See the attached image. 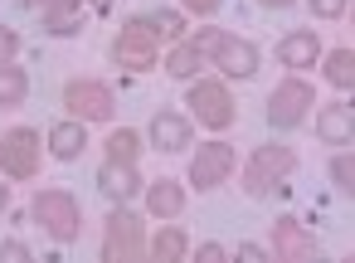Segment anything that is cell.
<instances>
[{
	"mask_svg": "<svg viewBox=\"0 0 355 263\" xmlns=\"http://www.w3.org/2000/svg\"><path fill=\"white\" fill-rule=\"evenodd\" d=\"M30 210H35V224H40L54 244H73V239H78V224H83V219H78V200H73L69 190H40Z\"/></svg>",
	"mask_w": 355,
	"mask_h": 263,
	"instance_id": "6da1fadb",
	"label": "cell"
},
{
	"mask_svg": "<svg viewBox=\"0 0 355 263\" xmlns=\"http://www.w3.org/2000/svg\"><path fill=\"white\" fill-rule=\"evenodd\" d=\"M297 166V156H292V146H258L253 156H248V171H243V190L253 195V200H263V195H272L282 180H287V171Z\"/></svg>",
	"mask_w": 355,
	"mask_h": 263,
	"instance_id": "7a4b0ae2",
	"label": "cell"
},
{
	"mask_svg": "<svg viewBox=\"0 0 355 263\" xmlns=\"http://www.w3.org/2000/svg\"><path fill=\"white\" fill-rule=\"evenodd\" d=\"M311 103H316V93H311L306 78H282V83L272 88V98H268V122H272L277 132H292V127L306 122V108H311Z\"/></svg>",
	"mask_w": 355,
	"mask_h": 263,
	"instance_id": "3957f363",
	"label": "cell"
},
{
	"mask_svg": "<svg viewBox=\"0 0 355 263\" xmlns=\"http://www.w3.org/2000/svg\"><path fill=\"white\" fill-rule=\"evenodd\" d=\"M146 253V234H141V219L132 210H112L107 214V239H103V258L107 263H137Z\"/></svg>",
	"mask_w": 355,
	"mask_h": 263,
	"instance_id": "277c9868",
	"label": "cell"
},
{
	"mask_svg": "<svg viewBox=\"0 0 355 263\" xmlns=\"http://www.w3.org/2000/svg\"><path fill=\"white\" fill-rule=\"evenodd\" d=\"M112 59H117L122 69H132V74H146V69H156V30H151L146 20H132V25H122V35L112 40Z\"/></svg>",
	"mask_w": 355,
	"mask_h": 263,
	"instance_id": "5b68a950",
	"label": "cell"
},
{
	"mask_svg": "<svg viewBox=\"0 0 355 263\" xmlns=\"http://www.w3.org/2000/svg\"><path fill=\"white\" fill-rule=\"evenodd\" d=\"M0 171L15 176V180H30L40 171V132L10 127L6 137H0Z\"/></svg>",
	"mask_w": 355,
	"mask_h": 263,
	"instance_id": "8992f818",
	"label": "cell"
},
{
	"mask_svg": "<svg viewBox=\"0 0 355 263\" xmlns=\"http://www.w3.org/2000/svg\"><path fill=\"white\" fill-rule=\"evenodd\" d=\"M64 108L78 117V122H107L112 117V88L107 83H98V78H73L69 88H64Z\"/></svg>",
	"mask_w": 355,
	"mask_h": 263,
	"instance_id": "52a82bcc",
	"label": "cell"
},
{
	"mask_svg": "<svg viewBox=\"0 0 355 263\" xmlns=\"http://www.w3.org/2000/svg\"><path fill=\"white\" fill-rule=\"evenodd\" d=\"M190 108H195V117H200L209 132H224V127L234 122V98H229V88L214 83V78L190 83Z\"/></svg>",
	"mask_w": 355,
	"mask_h": 263,
	"instance_id": "ba28073f",
	"label": "cell"
},
{
	"mask_svg": "<svg viewBox=\"0 0 355 263\" xmlns=\"http://www.w3.org/2000/svg\"><path fill=\"white\" fill-rule=\"evenodd\" d=\"M229 171H234V146H229V142H209V146H200L195 161H190V185H195V190H214V185H224Z\"/></svg>",
	"mask_w": 355,
	"mask_h": 263,
	"instance_id": "9c48e42d",
	"label": "cell"
},
{
	"mask_svg": "<svg viewBox=\"0 0 355 263\" xmlns=\"http://www.w3.org/2000/svg\"><path fill=\"white\" fill-rule=\"evenodd\" d=\"M107 6L112 0H44V25H49V35H78L88 10L103 15Z\"/></svg>",
	"mask_w": 355,
	"mask_h": 263,
	"instance_id": "30bf717a",
	"label": "cell"
},
{
	"mask_svg": "<svg viewBox=\"0 0 355 263\" xmlns=\"http://www.w3.org/2000/svg\"><path fill=\"white\" fill-rule=\"evenodd\" d=\"M214 69L224 78H253L258 74V49L239 35H219L214 40Z\"/></svg>",
	"mask_w": 355,
	"mask_h": 263,
	"instance_id": "8fae6325",
	"label": "cell"
},
{
	"mask_svg": "<svg viewBox=\"0 0 355 263\" xmlns=\"http://www.w3.org/2000/svg\"><path fill=\"white\" fill-rule=\"evenodd\" d=\"M272 248H277V258H287V263H311V258L321 253V244H316L297 219H277V224H272Z\"/></svg>",
	"mask_w": 355,
	"mask_h": 263,
	"instance_id": "7c38bea8",
	"label": "cell"
},
{
	"mask_svg": "<svg viewBox=\"0 0 355 263\" xmlns=\"http://www.w3.org/2000/svg\"><path fill=\"white\" fill-rule=\"evenodd\" d=\"M214 40H219L214 30H200L195 40L175 44V49H171V64H166L171 78H190V74H200V69L209 64V54H214Z\"/></svg>",
	"mask_w": 355,
	"mask_h": 263,
	"instance_id": "4fadbf2b",
	"label": "cell"
},
{
	"mask_svg": "<svg viewBox=\"0 0 355 263\" xmlns=\"http://www.w3.org/2000/svg\"><path fill=\"white\" fill-rule=\"evenodd\" d=\"M316 59H321L316 30H292V35L277 44V64H282V69H311Z\"/></svg>",
	"mask_w": 355,
	"mask_h": 263,
	"instance_id": "5bb4252c",
	"label": "cell"
},
{
	"mask_svg": "<svg viewBox=\"0 0 355 263\" xmlns=\"http://www.w3.org/2000/svg\"><path fill=\"white\" fill-rule=\"evenodd\" d=\"M146 137H151L156 151H185V146H190V122H185L180 112H156Z\"/></svg>",
	"mask_w": 355,
	"mask_h": 263,
	"instance_id": "9a60e30c",
	"label": "cell"
},
{
	"mask_svg": "<svg viewBox=\"0 0 355 263\" xmlns=\"http://www.w3.org/2000/svg\"><path fill=\"white\" fill-rule=\"evenodd\" d=\"M98 185L112 195V200H132L137 190H141V176H137V166L132 161H103V171H98Z\"/></svg>",
	"mask_w": 355,
	"mask_h": 263,
	"instance_id": "2e32d148",
	"label": "cell"
},
{
	"mask_svg": "<svg viewBox=\"0 0 355 263\" xmlns=\"http://www.w3.org/2000/svg\"><path fill=\"white\" fill-rule=\"evenodd\" d=\"M350 122H355L350 103H326L321 117H316V132H321L326 146H350Z\"/></svg>",
	"mask_w": 355,
	"mask_h": 263,
	"instance_id": "e0dca14e",
	"label": "cell"
},
{
	"mask_svg": "<svg viewBox=\"0 0 355 263\" xmlns=\"http://www.w3.org/2000/svg\"><path fill=\"white\" fill-rule=\"evenodd\" d=\"M146 205H151V214L175 219V214L185 210V190H180L171 176H161V180H151V185H146Z\"/></svg>",
	"mask_w": 355,
	"mask_h": 263,
	"instance_id": "ac0fdd59",
	"label": "cell"
},
{
	"mask_svg": "<svg viewBox=\"0 0 355 263\" xmlns=\"http://www.w3.org/2000/svg\"><path fill=\"white\" fill-rule=\"evenodd\" d=\"M49 146H54V156L59 161H73L83 146H88V132H83V122L73 117V122H54V132H49Z\"/></svg>",
	"mask_w": 355,
	"mask_h": 263,
	"instance_id": "d6986e66",
	"label": "cell"
},
{
	"mask_svg": "<svg viewBox=\"0 0 355 263\" xmlns=\"http://www.w3.org/2000/svg\"><path fill=\"white\" fill-rule=\"evenodd\" d=\"M25 93H30L25 69H15V59H0V108H15V103H25Z\"/></svg>",
	"mask_w": 355,
	"mask_h": 263,
	"instance_id": "ffe728a7",
	"label": "cell"
},
{
	"mask_svg": "<svg viewBox=\"0 0 355 263\" xmlns=\"http://www.w3.org/2000/svg\"><path fill=\"white\" fill-rule=\"evenodd\" d=\"M107 156H112V161H132V166H137V161H141V137H137L132 127H117V132L107 137Z\"/></svg>",
	"mask_w": 355,
	"mask_h": 263,
	"instance_id": "44dd1931",
	"label": "cell"
},
{
	"mask_svg": "<svg viewBox=\"0 0 355 263\" xmlns=\"http://www.w3.org/2000/svg\"><path fill=\"white\" fill-rule=\"evenodd\" d=\"M151 258H161V263H175V258H185V234H180L175 224H166V229L151 239Z\"/></svg>",
	"mask_w": 355,
	"mask_h": 263,
	"instance_id": "7402d4cb",
	"label": "cell"
},
{
	"mask_svg": "<svg viewBox=\"0 0 355 263\" xmlns=\"http://www.w3.org/2000/svg\"><path fill=\"white\" fill-rule=\"evenodd\" d=\"M350 69H355L350 49H331V54H326V78H331L336 88H350V78H355Z\"/></svg>",
	"mask_w": 355,
	"mask_h": 263,
	"instance_id": "603a6c76",
	"label": "cell"
},
{
	"mask_svg": "<svg viewBox=\"0 0 355 263\" xmlns=\"http://www.w3.org/2000/svg\"><path fill=\"white\" fill-rule=\"evenodd\" d=\"M146 25L156 30V40H161V35H171V40H180V35H185V20H180L175 10H156V15H146Z\"/></svg>",
	"mask_w": 355,
	"mask_h": 263,
	"instance_id": "cb8c5ba5",
	"label": "cell"
},
{
	"mask_svg": "<svg viewBox=\"0 0 355 263\" xmlns=\"http://www.w3.org/2000/svg\"><path fill=\"white\" fill-rule=\"evenodd\" d=\"M331 180H336V190H350V151L340 146V156L331 161Z\"/></svg>",
	"mask_w": 355,
	"mask_h": 263,
	"instance_id": "d4e9b609",
	"label": "cell"
},
{
	"mask_svg": "<svg viewBox=\"0 0 355 263\" xmlns=\"http://www.w3.org/2000/svg\"><path fill=\"white\" fill-rule=\"evenodd\" d=\"M25 258H30V244H20V239L0 244V263H25Z\"/></svg>",
	"mask_w": 355,
	"mask_h": 263,
	"instance_id": "484cf974",
	"label": "cell"
},
{
	"mask_svg": "<svg viewBox=\"0 0 355 263\" xmlns=\"http://www.w3.org/2000/svg\"><path fill=\"white\" fill-rule=\"evenodd\" d=\"M306 6H311V15H321V20L345 15V0H306Z\"/></svg>",
	"mask_w": 355,
	"mask_h": 263,
	"instance_id": "4316f807",
	"label": "cell"
},
{
	"mask_svg": "<svg viewBox=\"0 0 355 263\" xmlns=\"http://www.w3.org/2000/svg\"><path fill=\"white\" fill-rule=\"evenodd\" d=\"M15 49H20V35L0 25V59H15Z\"/></svg>",
	"mask_w": 355,
	"mask_h": 263,
	"instance_id": "83f0119b",
	"label": "cell"
},
{
	"mask_svg": "<svg viewBox=\"0 0 355 263\" xmlns=\"http://www.w3.org/2000/svg\"><path fill=\"white\" fill-rule=\"evenodd\" d=\"M185 10H195V15H214V10H219V0H185Z\"/></svg>",
	"mask_w": 355,
	"mask_h": 263,
	"instance_id": "f1b7e54d",
	"label": "cell"
},
{
	"mask_svg": "<svg viewBox=\"0 0 355 263\" xmlns=\"http://www.w3.org/2000/svg\"><path fill=\"white\" fill-rule=\"evenodd\" d=\"M219 258H224L219 244H205V248H200V263H219Z\"/></svg>",
	"mask_w": 355,
	"mask_h": 263,
	"instance_id": "f546056e",
	"label": "cell"
},
{
	"mask_svg": "<svg viewBox=\"0 0 355 263\" xmlns=\"http://www.w3.org/2000/svg\"><path fill=\"white\" fill-rule=\"evenodd\" d=\"M239 258H243V263H258V258H263V248H258V244H243V248H239Z\"/></svg>",
	"mask_w": 355,
	"mask_h": 263,
	"instance_id": "4dcf8cb0",
	"label": "cell"
},
{
	"mask_svg": "<svg viewBox=\"0 0 355 263\" xmlns=\"http://www.w3.org/2000/svg\"><path fill=\"white\" fill-rule=\"evenodd\" d=\"M258 6H268V10H282V6H292V0H258Z\"/></svg>",
	"mask_w": 355,
	"mask_h": 263,
	"instance_id": "1f68e13d",
	"label": "cell"
},
{
	"mask_svg": "<svg viewBox=\"0 0 355 263\" xmlns=\"http://www.w3.org/2000/svg\"><path fill=\"white\" fill-rule=\"evenodd\" d=\"M0 210H6V180H0Z\"/></svg>",
	"mask_w": 355,
	"mask_h": 263,
	"instance_id": "d6a6232c",
	"label": "cell"
},
{
	"mask_svg": "<svg viewBox=\"0 0 355 263\" xmlns=\"http://www.w3.org/2000/svg\"><path fill=\"white\" fill-rule=\"evenodd\" d=\"M20 6H40V0H20Z\"/></svg>",
	"mask_w": 355,
	"mask_h": 263,
	"instance_id": "836d02e7",
	"label": "cell"
}]
</instances>
